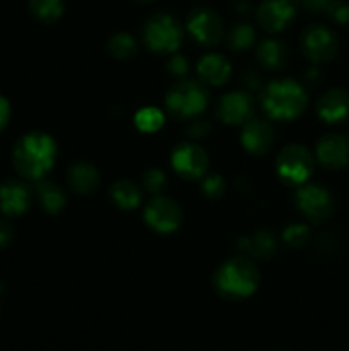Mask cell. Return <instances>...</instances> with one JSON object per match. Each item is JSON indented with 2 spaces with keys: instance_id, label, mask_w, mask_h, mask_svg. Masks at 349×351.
<instances>
[{
  "instance_id": "22",
  "label": "cell",
  "mask_w": 349,
  "mask_h": 351,
  "mask_svg": "<svg viewBox=\"0 0 349 351\" xmlns=\"http://www.w3.org/2000/svg\"><path fill=\"white\" fill-rule=\"evenodd\" d=\"M33 192L43 211H47L48 215L60 213L62 208L65 206V201H67L64 189L60 185L50 180H43V178L36 182V187H34Z\"/></svg>"
},
{
  "instance_id": "37",
  "label": "cell",
  "mask_w": 349,
  "mask_h": 351,
  "mask_svg": "<svg viewBox=\"0 0 349 351\" xmlns=\"http://www.w3.org/2000/svg\"><path fill=\"white\" fill-rule=\"evenodd\" d=\"M137 2H153V0H137Z\"/></svg>"
},
{
  "instance_id": "26",
  "label": "cell",
  "mask_w": 349,
  "mask_h": 351,
  "mask_svg": "<svg viewBox=\"0 0 349 351\" xmlns=\"http://www.w3.org/2000/svg\"><path fill=\"white\" fill-rule=\"evenodd\" d=\"M106 48H108L109 55H113L115 58L129 60V58H132L137 53V41L132 34L120 31V33H115L109 38Z\"/></svg>"
},
{
  "instance_id": "25",
  "label": "cell",
  "mask_w": 349,
  "mask_h": 351,
  "mask_svg": "<svg viewBox=\"0 0 349 351\" xmlns=\"http://www.w3.org/2000/svg\"><path fill=\"white\" fill-rule=\"evenodd\" d=\"M255 43V29L248 23H235L226 33V45L233 51L248 50Z\"/></svg>"
},
{
  "instance_id": "17",
  "label": "cell",
  "mask_w": 349,
  "mask_h": 351,
  "mask_svg": "<svg viewBox=\"0 0 349 351\" xmlns=\"http://www.w3.org/2000/svg\"><path fill=\"white\" fill-rule=\"evenodd\" d=\"M318 119L325 123H342L349 119V91L342 88L328 89L318 98L317 105Z\"/></svg>"
},
{
  "instance_id": "32",
  "label": "cell",
  "mask_w": 349,
  "mask_h": 351,
  "mask_svg": "<svg viewBox=\"0 0 349 351\" xmlns=\"http://www.w3.org/2000/svg\"><path fill=\"white\" fill-rule=\"evenodd\" d=\"M211 132V123L207 120L201 119V117H194V119L188 120L187 125V136L192 139H202L207 134Z\"/></svg>"
},
{
  "instance_id": "36",
  "label": "cell",
  "mask_w": 349,
  "mask_h": 351,
  "mask_svg": "<svg viewBox=\"0 0 349 351\" xmlns=\"http://www.w3.org/2000/svg\"><path fill=\"white\" fill-rule=\"evenodd\" d=\"M10 120V103L9 99L0 95V132L9 125Z\"/></svg>"
},
{
  "instance_id": "28",
  "label": "cell",
  "mask_w": 349,
  "mask_h": 351,
  "mask_svg": "<svg viewBox=\"0 0 349 351\" xmlns=\"http://www.w3.org/2000/svg\"><path fill=\"white\" fill-rule=\"evenodd\" d=\"M283 240L287 247H293V249H301V247H305L310 243L311 232L307 225H301V223H293V225H289L283 232Z\"/></svg>"
},
{
  "instance_id": "8",
  "label": "cell",
  "mask_w": 349,
  "mask_h": 351,
  "mask_svg": "<svg viewBox=\"0 0 349 351\" xmlns=\"http://www.w3.org/2000/svg\"><path fill=\"white\" fill-rule=\"evenodd\" d=\"M296 208L308 221L322 223L334 213V195L320 184H303L294 195Z\"/></svg>"
},
{
  "instance_id": "6",
  "label": "cell",
  "mask_w": 349,
  "mask_h": 351,
  "mask_svg": "<svg viewBox=\"0 0 349 351\" xmlns=\"http://www.w3.org/2000/svg\"><path fill=\"white\" fill-rule=\"evenodd\" d=\"M142 36L154 53H174L183 41V27L170 14H154L144 24Z\"/></svg>"
},
{
  "instance_id": "24",
  "label": "cell",
  "mask_w": 349,
  "mask_h": 351,
  "mask_svg": "<svg viewBox=\"0 0 349 351\" xmlns=\"http://www.w3.org/2000/svg\"><path fill=\"white\" fill-rule=\"evenodd\" d=\"M27 9L34 19L50 24L64 14V0H27Z\"/></svg>"
},
{
  "instance_id": "19",
  "label": "cell",
  "mask_w": 349,
  "mask_h": 351,
  "mask_svg": "<svg viewBox=\"0 0 349 351\" xmlns=\"http://www.w3.org/2000/svg\"><path fill=\"white\" fill-rule=\"evenodd\" d=\"M197 72L204 84L222 86L231 75V64L224 55L207 53L198 60Z\"/></svg>"
},
{
  "instance_id": "2",
  "label": "cell",
  "mask_w": 349,
  "mask_h": 351,
  "mask_svg": "<svg viewBox=\"0 0 349 351\" xmlns=\"http://www.w3.org/2000/svg\"><path fill=\"white\" fill-rule=\"evenodd\" d=\"M260 273L253 259L246 256L233 257L226 261L212 278V285L218 295L226 300H243L253 295L259 288Z\"/></svg>"
},
{
  "instance_id": "5",
  "label": "cell",
  "mask_w": 349,
  "mask_h": 351,
  "mask_svg": "<svg viewBox=\"0 0 349 351\" xmlns=\"http://www.w3.org/2000/svg\"><path fill=\"white\" fill-rule=\"evenodd\" d=\"M313 168L315 156L303 144H287L277 154V175L289 187H300L307 184L310 175L313 173Z\"/></svg>"
},
{
  "instance_id": "4",
  "label": "cell",
  "mask_w": 349,
  "mask_h": 351,
  "mask_svg": "<svg viewBox=\"0 0 349 351\" xmlns=\"http://www.w3.org/2000/svg\"><path fill=\"white\" fill-rule=\"evenodd\" d=\"M166 110L178 120H190L198 117L209 105V89L202 81L180 79L168 91Z\"/></svg>"
},
{
  "instance_id": "21",
  "label": "cell",
  "mask_w": 349,
  "mask_h": 351,
  "mask_svg": "<svg viewBox=\"0 0 349 351\" xmlns=\"http://www.w3.org/2000/svg\"><path fill=\"white\" fill-rule=\"evenodd\" d=\"M287 58H289V51H287L286 43L277 38H266L257 45V60L266 69L279 71L286 65Z\"/></svg>"
},
{
  "instance_id": "9",
  "label": "cell",
  "mask_w": 349,
  "mask_h": 351,
  "mask_svg": "<svg viewBox=\"0 0 349 351\" xmlns=\"http://www.w3.org/2000/svg\"><path fill=\"white\" fill-rule=\"evenodd\" d=\"M144 221L156 233H173L183 223V211L177 201L164 195H154L144 209Z\"/></svg>"
},
{
  "instance_id": "12",
  "label": "cell",
  "mask_w": 349,
  "mask_h": 351,
  "mask_svg": "<svg viewBox=\"0 0 349 351\" xmlns=\"http://www.w3.org/2000/svg\"><path fill=\"white\" fill-rule=\"evenodd\" d=\"M315 160L325 170H342L349 165V136L341 132L325 134L315 146Z\"/></svg>"
},
{
  "instance_id": "23",
  "label": "cell",
  "mask_w": 349,
  "mask_h": 351,
  "mask_svg": "<svg viewBox=\"0 0 349 351\" xmlns=\"http://www.w3.org/2000/svg\"><path fill=\"white\" fill-rule=\"evenodd\" d=\"M109 201L120 209H133L142 202V187L132 180H116L108 191Z\"/></svg>"
},
{
  "instance_id": "16",
  "label": "cell",
  "mask_w": 349,
  "mask_h": 351,
  "mask_svg": "<svg viewBox=\"0 0 349 351\" xmlns=\"http://www.w3.org/2000/svg\"><path fill=\"white\" fill-rule=\"evenodd\" d=\"M242 146L248 151L250 154L262 156L272 147L274 144V129L267 120L263 119H250L248 122L243 123Z\"/></svg>"
},
{
  "instance_id": "35",
  "label": "cell",
  "mask_w": 349,
  "mask_h": 351,
  "mask_svg": "<svg viewBox=\"0 0 349 351\" xmlns=\"http://www.w3.org/2000/svg\"><path fill=\"white\" fill-rule=\"evenodd\" d=\"M331 2L332 0H298V3H300L305 10L313 14L325 12V10L328 9V5H331Z\"/></svg>"
},
{
  "instance_id": "7",
  "label": "cell",
  "mask_w": 349,
  "mask_h": 351,
  "mask_svg": "<svg viewBox=\"0 0 349 351\" xmlns=\"http://www.w3.org/2000/svg\"><path fill=\"white\" fill-rule=\"evenodd\" d=\"M300 48L311 64L320 65L327 64L337 55L339 41L331 27L315 23L305 27L301 33Z\"/></svg>"
},
{
  "instance_id": "31",
  "label": "cell",
  "mask_w": 349,
  "mask_h": 351,
  "mask_svg": "<svg viewBox=\"0 0 349 351\" xmlns=\"http://www.w3.org/2000/svg\"><path fill=\"white\" fill-rule=\"evenodd\" d=\"M331 21H334L339 26H348L349 24V2L348 0H332L328 9L325 10Z\"/></svg>"
},
{
  "instance_id": "27",
  "label": "cell",
  "mask_w": 349,
  "mask_h": 351,
  "mask_svg": "<svg viewBox=\"0 0 349 351\" xmlns=\"http://www.w3.org/2000/svg\"><path fill=\"white\" fill-rule=\"evenodd\" d=\"M164 123V115L159 108L154 106H146V108L139 110L135 115V125L139 127L142 132H156L161 129Z\"/></svg>"
},
{
  "instance_id": "15",
  "label": "cell",
  "mask_w": 349,
  "mask_h": 351,
  "mask_svg": "<svg viewBox=\"0 0 349 351\" xmlns=\"http://www.w3.org/2000/svg\"><path fill=\"white\" fill-rule=\"evenodd\" d=\"M33 189L19 178H7L0 184V213L7 218L21 216L33 202Z\"/></svg>"
},
{
  "instance_id": "33",
  "label": "cell",
  "mask_w": 349,
  "mask_h": 351,
  "mask_svg": "<svg viewBox=\"0 0 349 351\" xmlns=\"http://www.w3.org/2000/svg\"><path fill=\"white\" fill-rule=\"evenodd\" d=\"M168 72L173 77H185L188 72V60L180 53H174L171 60L168 62Z\"/></svg>"
},
{
  "instance_id": "34",
  "label": "cell",
  "mask_w": 349,
  "mask_h": 351,
  "mask_svg": "<svg viewBox=\"0 0 349 351\" xmlns=\"http://www.w3.org/2000/svg\"><path fill=\"white\" fill-rule=\"evenodd\" d=\"M14 240V226L12 223L5 218H0V249H5Z\"/></svg>"
},
{
  "instance_id": "14",
  "label": "cell",
  "mask_w": 349,
  "mask_h": 351,
  "mask_svg": "<svg viewBox=\"0 0 349 351\" xmlns=\"http://www.w3.org/2000/svg\"><path fill=\"white\" fill-rule=\"evenodd\" d=\"M298 0H263L257 9V21L269 33H279L294 21Z\"/></svg>"
},
{
  "instance_id": "3",
  "label": "cell",
  "mask_w": 349,
  "mask_h": 351,
  "mask_svg": "<svg viewBox=\"0 0 349 351\" xmlns=\"http://www.w3.org/2000/svg\"><path fill=\"white\" fill-rule=\"evenodd\" d=\"M260 103L269 119L294 120L307 110L308 95L294 79H277L263 88Z\"/></svg>"
},
{
  "instance_id": "13",
  "label": "cell",
  "mask_w": 349,
  "mask_h": 351,
  "mask_svg": "<svg viewBox=\"0 0 349 351\" xmlns=\"http://www.w3.org/2000/svg\"><path fill=\"white\" fill-rule=\"evenodd\" d=\"M255 101L248 91H231L219 98L216 105V115L222 123L243 125L253 117Z\"/></svg>"
},
{
  "instance_id": "29",
  "label": "cell",
  "mask_w": 349,
  "mask_h": 351,
  "mask_svg": "<svg viewBox=\"0 0 349 351\" xmlns=\"http://www.w3.org/2000/svg\"><path fill=\"white\" fill-rule=\"evenodd\" d=\"M201 191L209 199H221L226 192V182L219 173H205L201 178Z\"/></svg>"
},
{
  "instance_id": "20",
  "label": "cell",
  "mask_w": 349,
  "mask_h": 351,
  "mask_svg": "<svg viewBox=\"0 0 349 351\" xmlns=\"http://www.w3.org/2000/svg\"><path fill=\"white\" fill-rule=\"evenodd\" d=\"M99 182H101V177H99L98 168L88 161H75L67 171L68 187L77 194H91L99 187Z\"/></svg>"
},
{
  "instance_id": "10",
  "label": "cell",
  "mask_w": 349,
  "mask_h": 351,
  "mask_svg": "<svg viewBox=\"0 0 349 351\" xmlns=\"http://www.w3.org/2000/svg\"><path fill=\"white\" fill-rule=\"evenodd\" d=\"M187 29L195 43L202 47H214L224 38L221 16L209 7H198L188 14Z\"/></svg>"
},
{
  "instance_id": "30",
  "label": "cell",
  "mask_w": 349,
  "mask_h": 351,
  "mask_svg": "<svg viewBox=\"0 0 349 351\" xmlns=\"http://www.w3.org/2000/svg\"><path fill=\"white\" fill-rule=\"evenodd\" d=\"M168 187V177L159 168H151L142 177V189L149 194L159 195Z\"/></svg>"
},
{
  "instance_id": "11",
  "label": "cell",
  "mask_w": 349,
  "mask_h": 351,
  "mask_svg": "<svg viewBox=\"0 0 349 351\" xmlns=\"http://www.w3.org/2000/svg\"><path fill=\"white\" fill-rule=\"evenodd\" d=\"M171 167L185 180H201L209 168V156L198 144L180 143L171 153Z\"/></svg>"
},
{
  "instance_id": "18",
  "label": "cell",
  "mask_w": 349,
  "mask_h": 351,
  "mask_svg": "<svg viewBox=\"0 0 349 351\" xmlns=\"http://www.w3.org/2000/svg\"><path fill=\"white\" fill-rule=\"evenodd\" d=\"M238 250L242 256L250 259H270L277 250V237L272 230L262 228L248 237H243L238 242Z\"/></svg>"
},
{
  "instance_id": "1",
  "label": "cell",
  "mask_w": 349,
  "mask_h": 351,
  "mask_svg": "<svg viewBox=\"0 0 349 351\" xmlns=\"http://www.w3.org/2000/svg\"><path fill=\"white\" fill-rule=\"evenodd\" d=\"M57 160V144L44 132H27L16 143L12 151L14 170L24 180L38 182L53 168Z\"/></svg>"
},
{
  "instance_id": "38",
  "label": "cell",
  "mask_w": 349,
  "mask_h": 351,
  "mask_svg": "<svg viewBox=\"0 0 349 351\" xmlns=\"http://www.w3.org/2000/svg\"><path fill=\"white\" fill-rule=\"evenodd\" d=\"M2 288H3V285H2V283H0V290H2Z\"/></svg>"
}]
</instances>
